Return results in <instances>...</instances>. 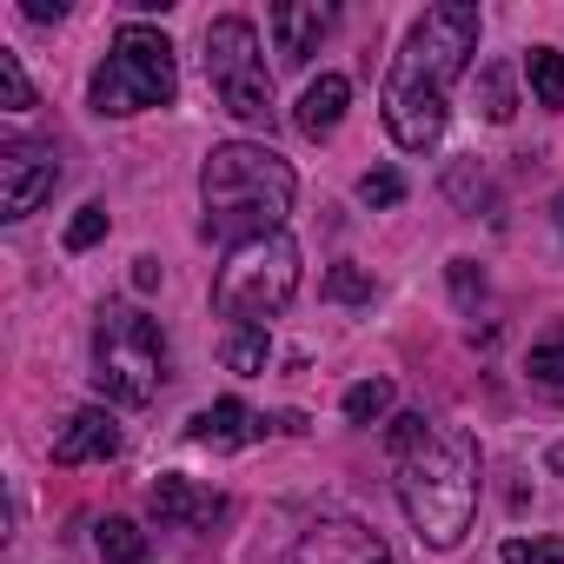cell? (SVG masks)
<instances>
[{"label": "cell", "instance_id": "obj_30", "mask_svg": "<svg viewBox=\"0 0 564 564\" xmlns=\"http://www.w3.org/2000/svg\"><path fill=\"white\" fill-rule=\"evenodd\" d=\"M551 219H557V232H564V193H557V199H551Z\"/></svg>", "mask_w": 564, "mask_h": 564}, {"label": "cell", "instance_id": "obj_2", "mask_svg": "<svg viewBox=\"0 0 564 564\" xmlns=\"http://www.w3.org/2000/svg\"><path fill=\"white\" fill-rule=\"evenodd\" d=\"M392 471H399V505H405L419 544L452 551L478 511V438L405 412V419H392Z\"/></svg>", "mask_w": 564, "mask_h": 564}, {"label": "cell", "instance_id": "obj_6", "mask_svg": "<svg viewBox=\"0 0 564 564\" xmlns=\"http://www.w3.org/2000/svg\"><path fill=\"white\" fill-rule=\"evenodd\" d=\"M180 74H173V41L160 28L127 21L113 34V54L94 67V113H147V107H173Z\"/></svg>", "mask_w": 564, "mask_h": 564}, {"label": "cell", "instance_id": "obj_3", "mask_svg": "<svg viewBox=\"0 0 564 564\" xmlns=\"http://www.w3.org/2000/svg\"><path fill=\"white\" fill-rule=\"evenodd\" d=\"M293 166L279 160L272 147H252V140H226L206 153L199 166V199H206V239L219 246H252V239H272L286 232V213H293Z\"/></svg>", "mask_w": 564, "mask_h": 564}, {"label": "cell", "instance_id": "obj_28", "mask_svg": "<svg viewBox=\"0 0 564 564\" xmlns=\"http://www.w3.org/2000/svg\"><path fill=\"white\" fill-rule=\"evenodd\" d=\"M21 14H28V21H61V14H67V0H28Z\"/></svg>", "mask_w": 564, "mask_h": 564}, {"label": "cell", "instance_id": "obj_1", "mask_svg": "<svg viewBox=\"0 0 564 564\" xmlns=\"http://www.w3.org/2000/svg\"><path fill=\"white\" fill-rule=\"evenodd\" d=\"M478 47V8L465 0H445V8H425L386 74V127L405 153H425L445 140L452 120V80L471 67Z\"/></svg>", "mask_w": 564, "mask_h": 564}, {"label": "cell", "instance_id": "obj_13", "mask_svg": "<svg viewBox=\"0 0 564 564\" xmlns=\"http://www.w3.org/2000/svg\"><path fill=\"white\" fill-rule=\"evenodd\" d=\"M186 438H193V445H213V452H232V445H246V438H265V419L246 412L239 399H219V405H206V412L186 419Z\"/></svg>", "mask_w": 564, "mask_h": 564}, {"label": "cell", "instance_id": "obj_24", "mask_svg": "<svg viewBox=\"0 0 564 564\" xmlns=\"http://www.w3.org/2000/svg\"><path fill=\"white\" fill-rule=\"evenodd\" d=\"M498 557L505 564H564V538H511Z\"/></svg>", "mask_w": 564, "mask_h": 564}, {"label": "cell", "instance_id": "obj_29", "mask_svg": "<svg viewBox=\"0 0 564 564\" xmlns=\"http://www.w3.org/2000/svg\"><path fill=\"white\" fill-rule=\"evenodd\" d=\"M133 286H140V293L160 286V265H153V259H133Z\"/></svg>", "mask_w": 564, "mask_h": 564}, {"label": "cell", "instance_id": "obj_21", "mask_svg": "<svg viewBox=\"0 0 564 564\" xmlns=\"http://www.w3.org/2000/svg\"><path fill=\"white\" fill-rule=\"evenodd\" d=\"M531 379H538V386H564V319L531 346Z\"/></svg>", "mask_w": 564, "mask_h": 564}, {"label": "cell", "instance_id": "obj_26", "mask_svg": "<svg viewBox=\"0 0 564 564\" xmlns=\"http://www.w3.org/2000/svg\"><path fill=\"white\" fill-rule=\"evenodd\" d=\"M100 232H107V206H80V213H74V226H67V252H87Z\"/></svg>", "mask_w": 564, "mask_h": 564}, {"label": "cell", "instance_id": "obj_27", "mask_svg": "<svg viewBox=\"0 0 564 564\" xmlns=\"http://www.w3.org/2000/svg\"><path fill=\"white\" fill-rule=\"evenodd\" d=\"M452 286H458V300L471 306V300H485V272H478L471 259H452Z\"/></svg>", "mask_w": 564, "mask_h": 564}, {"label": "cell", "instance_id": "obj_11", "mask_svg": "<svg viewBox=\"0 0 564 564\" xmlns=\"http://www.w3.org/2000/svg\"><path fill=\"white\" fill-rule=\"evenodd\" d=\"M265 28H272V41H279V61H286V67H306V61L319 54L326 28H333V8H319V0H279V8L265 14Z\"/></svg>", "mask_w": 564, "mask_h": 564}, {"label": "cell", "instance_id": "obj_17", "mask_svg": "<svg viewBox=\"0 0 564 564\" xmlns=\"http://www.w3.org/2000/svg\"><path fill=\"white\" fill-rule=\"evenodd\" d=\"M524 74H531V100L557 113L564 107V54L557 47H531L524 54Z\"/></svg>", "mask_w": 564, "mask_h": 564}, {"label": "cell", "instance_id": "obj_4", "mask_svg": "<svg viewBox=\"0 0 564 564\" xmlns=\"http://www.w3.org/2000/svg\"><path fill=\"white\" fill-rule=\"evenodd\" d=\"M293 293H300V239L272 232V239L226 252V265L213 279V313L232 326H265L272 313L293 306Z\"/></svg>", "mask_w": 564, "mask_h": 564}, {"label": "cell", "instance_id": "obj_16", "mask_svg": "<svg viewBox=\"0 0 564 564\" xmlns=\"http://www.w3.org/2000/svg\"><path fill=\"white\" fill-rule=\"evenodd\" d=\"M94 544H100L107 564H147V557H153V544H147V531H140L133 518H100Z\"/></svg>", "mask_w": 564, "mask_h": 564}, {"label": "cell", "instance_id": "obj_7", "mask_svg": "<svg viewBox=\"0 0 564 564\" xmlns=\"http://www.w3.org/2000/svg\"><path fill=\"white\" fill-rule=\"evenodd\" d=\"M206 80L219 94V107L246 127H272V74H265V54H259V34L252 21L226 14L206 28Z\"/></svg>", "mask_w": 564, "mask_h": 564}, {"label": "cell", "instance_id": "obj_5", "mask_svg": "<svg viewBox=\"0 0 564 564\" xmlns=\"http://www.w3.org/2000/svg\"><path fill=\"white\" fill-rule=\"evenodd\" d=\"M94 386L113 405H147L166 386L160 319H147L140 306H100V326H94Z\"/></svg>", "mask_w": 564, "mask_h": 564}, {"label": "cell", "instance_id": "obj_12", "mask_svg": "<svg viewBox=\"0 0 564 564\" xmlns=\"http://www.w3.org/2000/svg\"><path fill=\"white\" fill-rule=\"evenodd\" d=\"M113 452H120V425H113L100 405L74 412V419L61 425V438H54V458H61V465H100V458H113Z\"/></svg>", "mask_w": 564, "mask_h": 564}, {"label": "cell", "instance_id": "obj_18", "mask_svg": "<svg viewBox=\"0 0 564 564\" xmlns=\"http://www.w3.org/2000/svg\"><path fill=\"white\" fill-rule=\"evenodd\" d=\"M392 399H399L392 379H359V386L346 392V419H352V425H379V419L392 412Z\"/></svg>", "mask_w": 564, "mask_h": 564}, {"label": "cell", "instance_id": "obj_15", "mask_svg": "<svg viewBox=\"0 0 564 564\" xmlns=\"http://www.w3.org/2000/svg\"><path fill=\"white\" fill-rule=\"evenodd\" d=\"M219 359H226V372L259 379V372H265V359H272V333H265V326H232V333H226V346H219Z\"/></svg>", "mask_w": 564, "mask_h": 564}, {"label": "cell", "instance_id": "obj_25", "mask_svg": "<svg viewBox=\"0 0 564 564\" xmlns=\"http://www.w3.org/2000/svg\"><path fill=\"white\" fill-rule=\"evenodd\" d=\"M359 199H366V206H399V199H405V173H392V166L366 173V180H359Z\"/></svg>", "mask_w": 564, "mask_h": 564}, {"label": "cell", "instance_id": "obj_22", "mask_svg": "<svg viewBox=\"0 0 564 564\" xmlns=\"http://www.w3.org/2000/svg\"><path fill=\"white\" fill-rule=\"evenodd\" d=\"M0 100H8V113H28V107H34L28 67H21V54H8V47H0Z\"/></svg>", "mask_w": 564, "mask_h": 564}, {"label": "cell", "instance_id": "obj_9", "mask_svg": "<svg viewBox=\"0 0 564 564\" xmlns=\"http://www.w3.org/2000/svg\"><path fill=\"white\" fill-rule=\"evenodd\" d=\"M147 505H153V518H160L166 531H213V524L232 518V498H226V491H206V485H193V478H180V471L153 478Z\"/></svg>", "mask_w": 564, "mask_h": 564}, {"label": "cell", "instance_id": "obj_23", "mask_svg": "<svg viewBox=\"0 0 564 564\" xmlns=\"http://www.w3.org/2000/svg\"><path fill=\"white\" fill-rule=\"evenodd\" d=\"M326 300H339V306H366V300H372V279H366L359 265H333V272H326Z\"/></svg>", "mask_w": 564, "mask_h": 564}, {"label": "cell", "instance_id": "obj_14", "mask_svg": "<svg viewBox=\"0 0 564 564\" xmlns=\"http://www.w3.org/2000/svg\"><path fill=\"white\" fill-rule=\"evenodd\" d=\"M346 100H352V80H346V74H319V80L300 94V113H293V127H300L306 140H326V133L346 120Z\"/></svg>", "mask_w": 564, "mask_h": 564}, {"label": "cell", "instance_id": "obj_20", "mask_svg": "<svg viewBox=\"0 0 564 564\" xmlns=\"http://www.w3.org/2000/svg\"><path fill=\"white\" fill-rule=\"evenodd\" d=\"M445 193H452V199H458L465 213H478V206H491V180H485V173H478L471 160H458V166L445 173Z\"/></svg>", "mask_w": 564, "mask_h": 564}, {"label": "cell", "instance_id": "obj_10", "mask_svg": "<svg viewBox=\"0 0 564 564\" xmlns=\"http://www.w3.org/2000/svg\"><path fill=\"white\" fill-rule=\"evenodd\" d=\"M293 564H392V551H386V538H379L372 524H359V518H319V524L300 538Z\"/></svg>", "mask_w": 564, "mask_h": 564}, {"label": "cell", "instance_id": "obj_19", "mask_svg": "<svg viewBox=\"0 0 564 564\" xmlns=\"http://www.w3.org/2000/svg\"><path fill=\"white\" fill-rule=\"evenodd\" d=\"M478 100H485V120L505 127V120L518 113V100H511V74H505V67H485V74H478Z\"/></svg>", "mask_w": 564, "mask_h": 564}, {"label": "cell", "instance_id": "obj_8", "mask_svg": "<svg viewBox=\"0 0 564 564\" xmlns=\"http://www.w3.org/2000/svg\"><path fill=\"white\" fill-rule=\"evenodd\" d=\"M61 180V153L47 140H8L0 147V219H28Z\"/></svg>", "mask_w": 564, "mask_h": 564}]
</instances>
